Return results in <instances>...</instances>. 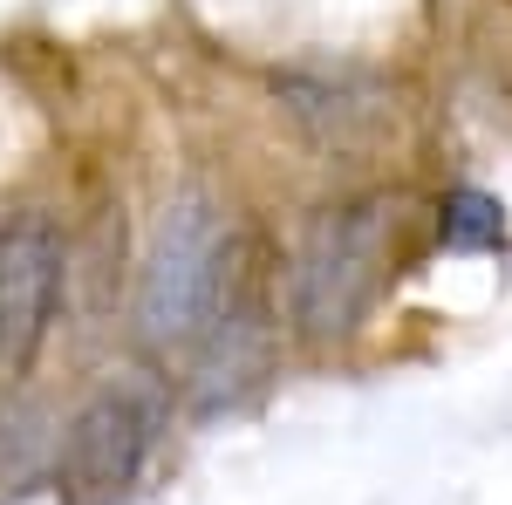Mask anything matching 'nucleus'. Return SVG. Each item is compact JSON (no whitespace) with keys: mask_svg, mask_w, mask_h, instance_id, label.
Masks as SVG:
<instances>
[{"mask_svg":"<svg viewBox=\"0 0 512 505\" xmlns=\"http://www.w3.org/2000/svg\"><path fill=\"white\" fill-rule=\"evenodd\" d=\"M396 198L362 192L321 205L287 260V321L301 342H349L390 280Z\"/></svg>","mask_w":512,"mask_h":505,"instance_id":"obj_1","label":"nucleus"},{"mask_svg":"<svg viewBox=\"0 0 512 505\" xmlns=\"http://www.w3.org/2000/svg\"><path fill=\"white\" fill-rule=\"evenodd\" d=\"M233 294V233L205 192H178L137 267V335L151 349H192Z\"/></svg>","mask_w":512,"mask_h":505,"instance_id":"obj_2","label":"nucleus"},{"mask_svg":"<svg viewBox=\"0 0 512 505\" xmlns=\"http://www.w3.org/2000/svg\"><path fill=\"white\" fill-rule=\"evenodd\" d=\"M158 444V396L137 383H103L82 396L55 444V499L62 505H117Z\"/></svg>","mask_w":512,"mask_h":505,"instance_id":"obj_3","label":"nucleus"},{"mask_svg":"<svg viewBox=\"0 0 512 505\" xmlns=\"http://www.w3.org/2000/svg\"><path fill=\"white\" fill-rule=\"evenodd\" d=\"M62 226L48 212H14L0 226V383L28 376L48 342V321L62 301Z\"/></svg>","mask_w":512,"mask_h":505,"instance_id":"obj_4","label":"nucleus"},{"mask_svg":"<svg viewBox=\"0 0 512 505\" xmlns=\"http://www.w3.org/2000/svg\"><path fill=\"white\" fill-rule=\"evenodd\" d=\"M274 376V314L260 294H226V308L205 321V335L192 342V410L219 417L239 410L246 396H260V383Z\"/></svg>","mask_w":512,"mask_h":505,"instance_id":"obj_5","label":"nucleus"},{"mask_svg":"<svg viewBox=\"0 0 512 505\" xmlns=\"http://www.w3.org/2000/svg\"><path fill=\"white\" fill-rule=\"evenodd\" d=\"M274 96L315 144H335V151L376 137V123H383V89L355 69H294L274 82Z\"/></svg>","mask_w":512,"mask_h":505,"instance_id":"obj_6","label":"nucleus"},{"mask_svg":"<svg viewBox=\"0 0 512 505\" xmlns=\"http://www.w3.org/2000/svg\"><path fill=\"white\" fill-rule=\"evenodd\" d=\"M499 239H506L499 198H485V192H451L444 198V246L478 253V246H499Z\"/></svg>","mask_w":512,"mask_h":505,"instance_id":"obj_7","label":"nucleus"}]
</instances>
